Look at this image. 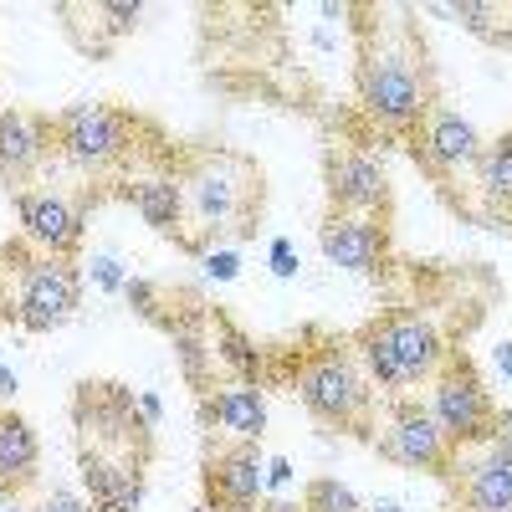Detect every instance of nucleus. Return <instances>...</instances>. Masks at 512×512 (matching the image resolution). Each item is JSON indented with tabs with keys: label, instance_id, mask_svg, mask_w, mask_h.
Listing matches in <instances>:
<instances>
[{
	"label": "nucleus",
	"instance_id": "1",
	"mask_svg": "<svg viewBox=\"0 0 512 512\" xmlns=\"http://www.w3.org/2000/svg\"><path fill=\"white\" fill-rule=\"evenodd\" d=\"M359 103L384 128H410L431 118V72L410 41H379L359 62Z\"/></svg>",
	"mask_w": 512,
	"mask_h": 512
},
{
	"label": "nucleus",
	"instance_id": "2",
	"mask_svg": "<svg viewBox=\"0 0 512 512\" xmlns=\"http://www.w3.org/2000/svg\"><path fill=\"white\" fill-rule=\"evenodd\" d=\"M185 210L205 231H226L262 210V175L241 154H205L185 180Z\"/></svg>",
	"mask_w": 512,
	"mask_h": 512
},
{
	"label": "nucleus",
	"instance_id": "3",
	"mask_svg": "<svg viewBox=\"0 0 512 512\" xmlns=\"http://www.w3.org/2000/svg\"><path fill=\"white\" fill-rule=\"evenodd\" d=\"M297 400L328 425H354V431L369 425V379L344 344L318 349L297 369Z\"/></svg>",
	"mask_w": 512,
	"mask_h": 512
},
{
	"label": "nucleus",
	"instance_id": "4",
	"mask_svg": "<svg viewBox=\"0 0 512 512\" xmlns=\"http://www.w3.org/2000/svg\"><path fill=\"white\" fill-rule=\"evenodd\" d=\"M431 415L441 420L451 446H477V441H492L497 405L487 395V384L477 379V369L466 359H451L431 379Z\"/></svg>",
	"mask_w": 512,
	"mask_h": 512
},
{
	"label": "nucleus",
	"instance_id": "5",
	"mask_svg": "<svg viewBox=\"0 0 512 512\" xmlns=\"http://www.w3.org/2000/svg\"><path fill=\"white\" fill-rule=\"evenodd\" d=\"M82 308V272L72 256H36L21 267V292H16V318L31 333H52Z\"/></svg>",
	"mask_w": 512,
	"mask_h": 512
},
{
	"label": "nucleus",
	"instance_id": "6",
	"mask_svg": "<svg viewBox=\"0 0 512 512\" xmlns=\"http://www.w3.org/2000/svg\"><path fill=\"white\" fill-rule=\"evenodd\" d=\"M52 134H57V149L82 164V169H103L113 159L128 154V144H134V128H128L123 113L103 108V103H77L67 108L57 123H52Z\"/></svg>",
	"mask_w": 512,
	"mask_h": 512
},
{
	"label": "nucleus",
	"instance_id": "7",
	"mask_svg": "<svg viewBox=\"0 0 512 512\" xmlns=\"http://www.w3.org/2000/svg\"><path fill=\"white\" fill-rule=\"evenodd\" d=\"M379 451L390 456L395 466H410V472H446L451 466V436L441 431V420L431 415V405H395V420H390V431H384Z\"/></svg>",
	"mask_w": 512,
	"mask_h": 512
},
{
	"label": "nucleus",
	"instance_id": "8",
	"mask_svg": "<svg viewBox=\"0 0 512 512\" xmlns=\"http://www.w3.org/2000/svg\"><path fill=\"white\" fill-rule=\"evenodd\" d=\"M328 200L333 216H384L390 210V175L369 149H349L328 159Z\"/></svg>",
	"mask_w": 512,
	"mask_h": 512
},
{
	"label": "nucleus",
	"instance_id": "9",
	"mask_svg": "<svg viewBox=\"0 0 512 512\" xmlns=\"http://www.w3.org/2000/svg\"><path fill=\"white\" fill-rule=\"evenodd\" d=\"M267 492V461L256 456L251 441L221 451V456H210L205 466V497L216 502V507H231V512H251L256 502H262Z\"/></svg>",
	"mask_w": 512,
	"mask_h": 512
},
{
	"label": "nucleus",
	"instance_id": "10",
	"mask_svg": "<svg viewBox=\"0 0 512 512\" xmlns=\"http://www.w3.org/2000/svg\"><path fill=\"white\" fill-rule=\"evenodd\" d=\"M318 246L344 272H379L384 251H390V231L379 226V216H328Z\"/></svg>",
	"mask_w": 512,
	"mask_h": 512
},
{
	"label": "nucleus",
	"instance_id": "11",
	"mask_svg": "<svg viewBox=\"0 0 512 512\" xmlns=\"http://www.w3.org/2000/svg\"><path fill=\"white\" fill-rule=\"evenodd\" d=\"M16 210H21V226L26 236L47 251V256H72L82 246V210L52 190H21L16 195Z\"/></svg>",
	"mask_w": 512,
	"mask_h": 512
},
{
	"label": "nucleus",
	"instance_id": "12",
	"mask_svg": "<svg viewBox=\"0 0 512 512\" xmlns=\"http://www.w3.org/2000/svg\"><path fill=\"white\" fill-rule=\"evenodd\" d=\"M82 487H88L93 512H139V502H144L139 461L108 456L98 446H82Z\"/></svg>",
	"mask_w": 512,
	"mask_h": 512
},
{
	"label": "nucleus",
	"instance_id": "13",
	"mask_svg": "<svg viewBox=\"0 0 512 512\" xmlns=\"http://www.w3.org/2000/svg\"><path fill=\"white\" fill-rule=\"evenodd\" d=\"M379 338L395 349L400 369H405V384H420V379H436L446 349H441V333L431 318H420V313H390V318H379L374 323Z\"/></svg>",
	"mask_w": 512,
	"mask_h": 512
},
{
	"label": "nucleus",
	"instance_id": "14",
	"mask_svg": "<svg viewBox=\"0 0 512 512\" xmlns=\"http://www.w3.org/2000/svg\"><path fill=\"white\" fill-rule=\"evenodd\" d=\"M52 139H57L52 123H41L21 108H0V180H11V185L31 180L41 159H47Z\"/></svg>",
	"mask_w": 512,
	"mask_h": 512
},
{
	"label": "nucleus",
	"instance_id": "15",
	"mask_svg": "<svg viewBox=\"0 0 512 512\" xmlns=\"http://www.w3.org/2000/svg\"><path fill=\"white\" fill-rule=\"evenodd\" d=\"M420 154L436 175H451V169H461V164H477L482 134L472 128V118H461L451 108H431V118H425V128H420Z\"/></svg>",
	"mask_w": 512,
	"mask_h": 512
},
{
	"label": "nucleus",
	"instance_id": "16",
	"mask_svg": "<svg viewBox=\"0 0 512 512\" xmlns=\"http://www.w3.org/2000/svg\"><path fill=\"white\" fill-rule=\"evenodd\" d=\"M205 420L221 425V431L236 436V441H262L267 400H262V390H256L251 379H231V384H221V390L205 400Z\"/></svg>",
	"mask_w": 512,
	"mask_h": 512
},
{
	"label": "nucleus",
	"instance_id": "17",
	"mask_svg": "<svg viewBox=\"0 0 512 512\" xmlns=\"http://www.w3.org/2000/svg\"><path fill=\"white\" fill-rule=\"evenodd\" d=\"M466 507L512 512V441H487V451L466 466Z\"/></svg>",
	"mask_w": 512,
	"mask_h": 512
},
{
	"label": "nucleus",
	"instance_id": "18",
	"mask_svg": "<svg viewBox=\"0 0 512 512\" xmlns=\"http://www.w3.org/2000/svg\"><path fill=\"white\" fill-rule=\"evenodd\" d=\"M36 466H41L36 431L21 415L0 410V492H21L26 482H36Z\"/></svg>",
	"mask_w": 512,
	"mask_h": 512
},
{
	"label": "nucleus",
	"instance_id": "19",
	"mask_svg": "<svg viewBox=\"0 0 512 512\" xmlns=\"http://www.w3.org/2000/svg\"><path fill=\"white\" fill-rule=\"evenodd\" d=\"M128 200L144 216V226H154L159 236H175L185 221V180L175 175H144L128 185Z\"/></svg>",
	"mask_w": 512,
	"mask_h": 512
},
{
	"label": "nucleus",
	"instance_id": "20",
	"mask_svg": "<svg viewBox=\"0 0 512 512\" xmlns=\"http://www.w3.org/2000/svg\"><path fill=\"white\" fill-rule=\"evenodd\" d=\"M477 190L492 210H512V134L497 144H482L477 154Z\"/></svg>",
	"mask_w": 512,
	"mask_h": 512
},
{
	"label": "nucleus",
	"instance_id": "21",
	"mask_svg": "<svg viewBox=\"0 0 512 512\" xmlns=\"http://www.w3.org/2000/svg\"><path fill=\"white\" fill-rule=\"evenodd\" d=\"M169 338H175V349H180L185 379L190 384H205V364L216 359V349L205 344V328L200 323H169Z\"/></svg>",
	"mask_w": 512,
	"mask_h": 512
},
{
	"label": "nucleus",
	"instance_id": "22",
	"mask_svg": "<svg viewBox=\"0 0 512 512\" xmlns=\"http://www.w3.org/2000/svg\"><path fill=\"white\" fill-rule=\"evenodd\" d=\"M216 354H221L241 379H251V384H256V374H262V354L251 349V338H246L236 323H216Z\"/></svg>",
	"mask_w": 512,
	"mask_h": 512
},
{
	"label": "nucleus",
	"instance_id": "23",
	"mask_svg": "<svg viewBox=\"0 0 512 512\" xmlns=\"http://www.w3.org/2000/svg\"><path fill=\"white\" fill-rule=\"evenodd\" d=\"M359 349H364V364H369V374L384 384V390H400L405 384V369H400V359H395V349L379 338V328H364V338H359Z\"/></svg>",
	"mask_w": 512,
	"mask_h": 512
},
{
	"label": "nucleus",
	"instance_id": "24",
	"mask_svg": "<svg viewBox=\"0 0 512 512\" xmlns=\"http://www.w3.org/2000/svg\"><path fill=\"white\" fill-rule=\"evenodd\" d=\"M303 512H364V502L338 477H313L303 492Z\"/></svg>",
	"mask_w": 512,
	"mask_h": 512
},
{
	"label": "nucleus",
	"instance_id": "25",
	"mask_svg": "<svg viewBox=\"0 0 512 512\" xmlns=\"http://www.w3.org/2000/svg\"><path fill=\"white\" fill-rule=\"evenodd\" d=\"M446 16H456L466 31H477V36H487V41H507L492 21H497V6H477V0H456V6H441Z\"/></svg>",
	"mask_w": 512,
	"mask_h": 512
},
{
	"label": "nucleus",
	"instance_id": "26",
	"mask_svg": "<svg viewBox=\"0 0 512 512\" xmlns=\"http://www.w3.org/2000/svg\"><path fill=\"white\" fill-rule=\"evenodd\" d=\"M36 512H93V502H82L77 492H47Z\"/></svg>",
	"mask_w": 512,
	"mask_h": 512
},
{
	"label": "nucleus",
	"instance_id": "27",
	"mask_svg": "<svg viewBox=\"0 0 512 512\" xmlns=\"http://www.w3.org/2000/svg\"><path fill=\"white\" fill-rule=\"evenodd\" d=\"M272 272L287 282V277H297V251H292V241H272Z\"/></svg>",
	"mask_w": 512,
	"mask_h": 512
},
{
	"label": "nucleus",
	"instance_id": "28",
	"mask_svg": "<svg viewBox=\"0 0 512 512\" xmlns=\"http://www.w3.org/2000/svg\"><path fill=\"white\" fill-rule=\"evenodd\" d=\"M205 272L221 277V282H231V277H236V251H210V256H205Z\"/></svg>",
	"mask_w": 512,
	"mask_h": 512
},
{
	"label": "nucleus",
	"instance_id": "29",
	"mask_svg": "<svg viewBox=\"0 0 512 512\" xmlns=\"http://www.w3.org/2000/svg\"><path fill=\"white\" fill-rule=\"evenodd\" d=\"M16 390H21V379H16V369L0 359V405H11L16 400Z\"/></svg>",
	"mask_w": 512,
	"mask_h": 512
},
{
	"label": "nucleus",
	"instance_id": "30",
	"mask_svg": "<svg viewBox=\"0 0 512 512\" xmlns=\"http://www.w3.org/2000/svg\"><path fill=\"white\" fill-rule=\"evenodd\" d=\"M93 267H98V282H103L108 292H113V287H123V272H118V262H113V256H98Z\"/></svg>",
	"mask_w": 512,
	"mask_h": 512
},
{
	"label": "nucleus",
	"instance_id": "31",
	"mask_svg": "<svg viewBox=\"0 0 512 512\" xmlns=\"http://www.w3.org/2000/svg\"><path fill=\"white\" fill-rule=\"evenodd\" d=\"M267 482H272V487L292 482V461H287V456H272V461H267Z\"/></svg>",
	"mask_w": 512,
	"mask_h": 512
},
{
	"label": "nucleus",
	"instance_id": "32",
	"mask_svg": "<svg viewBox=\"0 0 512 512\" xmlns=\"http://www.w3.org/2000/svg\"><path fill=\"white\" fill-rule=\"evenodd\" d=\"M159 415H164L159 395H139V420H144V425H159Z\"/></svg>",
	"mask_w": 512,
	"mask_h": 512
},
{
	"label": "nucleus",
	"instance_id": "33",
	"mask_svg": "<svg viewBox=\"0 0 512 512\" xmlns=\"http://www.w3.org/2000/svg\"><path fill=\"white\" fill-rule=\"evenodd\" d=\"M492 359H497V374H502V379H512V344H497V349H492Z\"/></svg>",
	"mask_w": 512,
	"mask_h": 512
},
{
	"label": "nucleus",
	"instance_id": "34",
	"mask_svg": "<svg viewBox=\"0 0 512 512\" xmlns=\"http://www.w3.org/2000/svg\"><path fill=\"white\" fill-rule=\"evenodd\" d=\"M492 436H497V441H512V410H497V420H492Z\"/></svg>",
	"mask_w": 512,
	"mask_h": 512
},
{
	"label": "nucleus",
	"instance_id": "35",
	"mask_svg": "<svg viewBox=\"0 0 512 512\" xmlns=\"http://www.w3.org/2000/svg\"><path fill=\"white\" fill-rule=\"evenodd\" d=\"M262 512H303V502H267Z\"/></svg>",
	"mask_w": 512,
	"mask_h": 512
},
{
	"label": "nucleus",
	"instance_id": "36",
	"mask_svg": "<svg viewBox=\"0 0 512 512\" xmlns=\"http://www.w3.org/2000/svg\"><path fill=\"white\" fill-rule=\"evenodd\" d=\"M374 512H405V507H400L395 497H379V502H374Z\"/></svg>",
	"mask_w": 512,
	"mask_h": 512
}]
</instances>
